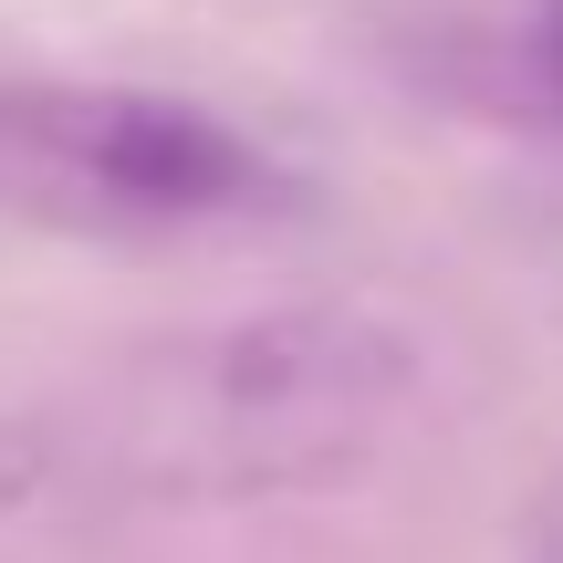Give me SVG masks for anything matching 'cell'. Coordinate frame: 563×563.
<instances>
[{
    "mask_svg": "<svg viewBox=\"0 0 563 563\" xmlns=\"http://www.w3.org/2000/svg\"><path fill=\"white\" fill-rule=\"evenodd\" d=\"M428 397V334L386 302H262L146 344L95 397V449L136 501H302L397 449Z\"/></svg>",
    "mask_w": 563,
    "mask_h": 563,
    "instance_id": "6da1fadb",
    "label": "cell"
},
{
    "mask_svg": "<svg viewBox=\"0 0 563 563\" xmlns=\"http://www.w3.org/2000/svg\"><path fill=\"white\" fill-rule=\"evenodd\" d=\"M302 209V178L220 104L167 84H0V220L42 241H199Z\"/></svg>",
    "mask_w": 563,
    "mask_h": 563,
    "instance_id": "7a4b0ae2",
    "label": "cell"
},
{
    "mask_svg": "<svg viewBox=\"0 0 563 563\" xmlns=\"http://www.w3.org/2000/svg\"><path fill=\"white\" fill-rule=\"evenodd\" d=\"M365 42L397 95L490 136L563 146V0H376Z\"/></svg>",
    "mask_w": 563,
    "mask_h": 563,
    "instance_id": "3957f363",
    "label": "cell"
},
{
    "mask_svg": "<svg viewBox=\"0 0 563 563\" xmlns=\"http://www.w3.org/2000/svg\"><path fill=\"white\" fill-rule=\"evenodd\" d=\"M53 470H63V439L42 418H0V522L11 511H32L42 490H53Z\"/></svg>",
    "mask_w": 563,
    "mask_h": 563,
    "instance_id": "277c9868",
    "label": "cell"
},
{
    "mask_svg": "<svg viewBox=\"0 0 563 563\" xmlns=\"http://www.w3.org/2000/svg\"><path fill=\"white\" fill-rule=\"evenodd\" d=\"M543 553H553V563H563V501H553V532H543Z\"/></svg>",
    "mask_w": 563,
    "mask_h": 563,
    "instance_id": "5b68a950",
    "label": "cell"
},
{
    "mask_svg": "<svg viewBox=\"0 0 563 563\" xmlns=\"http://www.w3.org/2000/svg\"><path fill=\"white\" fill-rule=\"evenodd\" d=\"M532 563H553V553H532Z\"/></svg>",
    "mask_w": 563,
    "mask_h": 563,
    "instance_id": "8992f818",
    "label": "cell"
}]
</instances>
